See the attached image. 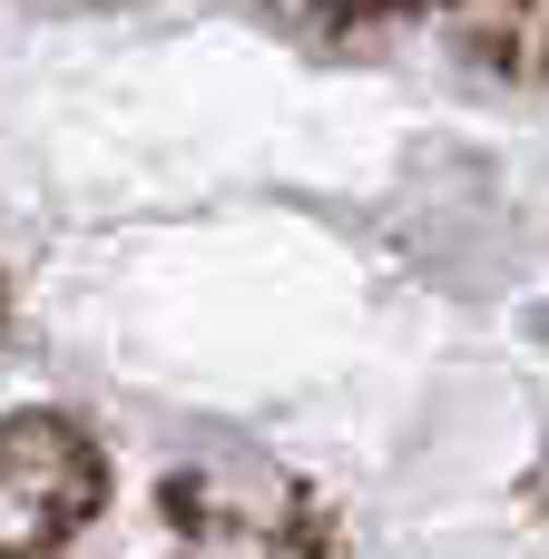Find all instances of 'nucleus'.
<instances>
[{
	"instance_id": "f257e3e1",
	"label": "nucleus",
	"mask_w": 549,
	"mask_h": 559,
	"mask_svg": "<svg viewBox=\"0 0 549 559\" xmlns=\"http://www.w3.org/2000/svg\"><path fill=\"white\" fill-rule=\"evenodd\" d=\"M196 147L0 324V559H549V0H138Z\"/></svg>"
}]
</instances>
